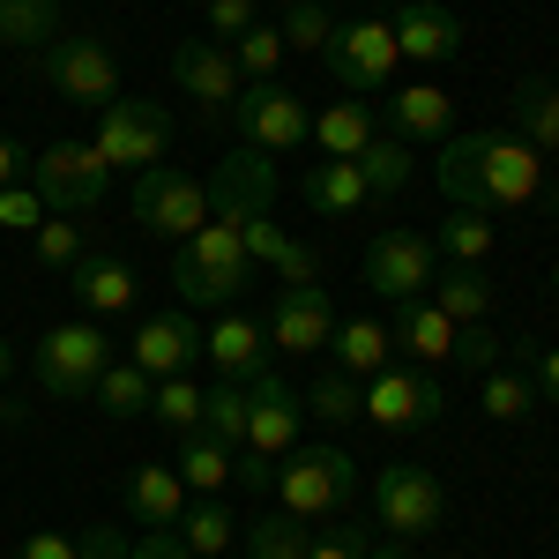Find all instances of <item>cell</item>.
<instances>
[{
    "label": "cell",
    "instance_id": "1",
    "mask_svg": "<svg viewBox=\"0 0 559 559\" xmlns=\"http://www.w3.org/2000/svg\"><path fill=\"white\" fill-rule=\"evenodd\" d=\"M545 173L552 165L515 128H471V134H448L440 142V194L455 210H477V216L559 210V187Z\"/></svg>",
    "mask_w": 559,
    "mask_h": 559
},
{
    "label": "cell",
    "instance_id": "2",
    "mask_svg": "<svg viewBox=\"0 0 559 559\" xmlns=\"http://www.w3.org/2000/svg\"><path fill=\"white\" fill-rule=\"evenodd\" d=\"M254 284V254L239 239V224H202L194 239H179L173 254V292L179 306H239V292Z\"/></svg>",
    "mask_w": 559,
    "mask_h": 559
},
{
    "label": "cell",
    "instance_id": "3",
    "mask_svg": "<svg viewBox=\"0 0 559 559\" xmlns=\"http://www.w3.org/2000/svg\"><path fill=\"white\" fill-rule=\"evenodd\" d=\"M276 500H284V515L299 522H336L358 508V455L344 448H292L284 463H276Z\"/></svg>",
    "mask_w": 559,
    "mask_h": 559
},
{
    "label": "cell",
    "instance_id": "4",
    "mask_svg": "<svg viewBox=\"0 0 559 559\" xmlns=\"http://www.w3.org/2000/svg\"><path fill=\"white\" fill-rule=\"evenodd\" d=\"M173 112L157 105V97H112V105H97V134H90V150L105 157V165H120V173H150V165H165V150H173Z\"/></svg>",
    "mask_w": 559,
    "mask_h": 559
},
{
    "label": "cell",
    "instance_id": "5",
    "mask_svg": "<svg viewBox=\"0 0 559 559\" xmlns=\"http://www.w3.org/2000/svg\"><path fill=\"white\" fill-rule=\"evenodd\" d=\"M31 60H38V75L60 90L68 105H90V112H97V105L120 97V60H112V45L90 38V31H60V38L38 45Z\"/></svg>",
    "mask_w": 559,
    "mask_h": 559
},
{
    "label": "cell",
    "instance_id": "6",
    "mask_svg": "<svg viewBox=\"0 0 559 559\" xmlns=\"http://www.w3.org/2000/svg\"><path fill=\"white\" fill-rule=\"evenodd\" d=\"M31 366H38V388H45V395L75 403V395H90V388H97V373L112 366V336H105L97 321H60V329H45V336H38Z\"/></svg>",
    "mask_w": 559,
    "mask_h": 559
},
{
    "label": "cell",
    "instance_id": "7",
    "mask_svg": "<svg viewBox=\"0 0 559 559\" xmlns=\"http://www.w3.org/2000/svg\"><path fill=\"white\" fill-rule=\"evenodd\" d=\"M321 68L336 75L344 97H373V90H388V83H395V68H403L388 15H350V23H336V38H329V52H321Z\"/></svg>",
    "mask_w": 559,
    "mask_h": 559
},
{
    "label": "cell",
    "instance_id": "8",
    "mask_svg": "<svg viewBox=\"0 0 559 559\" xmlns=\"http://www.w3.org/2000/svg\"><path fill=\"white\" fill-rule=\"evenodd\" d=\"M31 187H38V202L52 216H83L112 194V165L90 142H45L38 157H31Z\"/></svg>",
    "mask_w": 559,
    "mask_h": 559
},
{
    "label": "cell",
    "instance_id": "9",
    "mask_svg": "<svg viewBox=\"0 0 559 559\" xmlns=\"http://www.w3.org/2000/svg\"><path fill=\"white\" fill-rule=\"evenodd\" d=\"M128 216L157 239H194L210 224V187L194 173H179V165H150V173H134Z\"/></svg>",
    "mask_w": 559,
    "mask_h": 559
},
{
    "label": "cell",
    "instance_id": "10",
    "mask_svg": "<svg viewBox=\"0 0 559 559\" xmlns=\"http://www.w3.org/2000/svg\"><path fill=\"white\" fill-rule=\"evenodd\" d=\"M373 522H381L388 537H432L448 522L440 477L418 471V463H381L373 471Z\"/></svg>",
    "mask_w": 559,
    "mask_h": 559
},
{
    "label": "cell",
    "instance_id": "11",
    "mask_svg": "<svg viewBox=\"0 0 559 559\" xmlns=\"http://www.w3.org/2000/svg\"><path fill=\"white\" fill-rule=\"evenodd\" d=\"M432 276H440V247H432L426 231L388 224V231L366 239V292H381V299H426Z\"/></svg>",
    "mask_w": 559,
    "mask_h": 559
},
{
    "label": "cell",
    "instance_id": "12",
    "mask_svg": "<svg viewBox=\"0 0 559 559\" xmlns=\"http://www.w3.org/2000/svg\"><path fill=\"white\" fill-rule=\"evenodd\" d=\"M231 120H239V142H254V150H269V157L299 150L306 134H313V112H306V97H299V90H284L276 75H269V83H247V90H239Z\"/></svg>",
    "mask_w": 559,
    "mask_h": 559
},
{
    "label": "cell",
    "instance_id": "13",
    "mask_svg": "<svg viewBox=\"0 0 559 559\" xmlns=\"http://www.w3.org/2000/svg\"><path fill=\"white\" fill-rule=\"evenodd\" d=\"M448 411V388L432 381L426 366H381L366 381V418L381 432H411V426H440Z\"/></svg>",
    "mask_w": 559,
    "mask_h": 559
},
{
    "label": "cell",
    "instance_id": "14",
    "mask_svg": "<svg viewBox=\"0 0 559 559\" xmlns=\"http://www.w3.org/2000/svg\"><path fill=\"white\" fill-rule=\"evenodd\" d=\"M202 187H210V216L216 224H254V216H269V202H276V157L254 150V142H239Z\"/></svg>",
    "mask_w": 559,
    "mask_h": 559
},
{
    "label": "cell",
    "instance_id": "15",
    "mask_svg": "<svg viewBox=\"0 0 559 559\" xmlns=\"http://www.w3.org/2000/svg\"><path fill=\"white\" fill-rule=\"evenodd\" d=\"M247 388H254V403H247V440H239V448L261 455V463H284V455L299 448V418H306L299 388L284 381V373H269V366H261Z\"/></svg>",
    "mask_w": 559,
    "mask_h": 559
},
{
    "label": "cell",
    "instance_id": "16",
    "mask_svg": "<svg viewBox=\"0 0 559 559\" xmlns=\"http://www.w3.org/2000/svg\"><path fill=\"white\" fill-rule=\"evenodd\" d=\"M173 75H179V90H187L210 120H231V105H239V90H247L239 60H231V45H216V38H187L173 52Z\"/></svg>",
    "mask_w": 559,
    "mask_h": 559
},
{
    "label": "cell",
    "instance_id": "17",
    "mask_svg": "<svg viewBox=\"0 0 559 559\" xmlns=\"http://www.w3.org/2000/svg\"><path fill=\"white\" fill-rule=\"evenodd\" d=\"M336 336V306L321 284H284L276 306H269V344L292 350V358H313V350H329Z\"/></svg>",
    "mask_w": 559,
    "mask_h": 559
},
{
    "label": "cell",
    "instance_id": "18",
    "mask_svg": "<svg viewBox=\"0 0 559 559\" xmlns=\"http://www.w3.org/2000/svg\"><path fill=\"white\" fill-rule=\"evenodd\" d=\"M388 31H395V52L418 60V68H440L463 52V15L440 8V0H395L388 8Z\"/></svg>",
    "mask_w": 559,
    "mask_h": 559
},
{
    "label": "cell",
    "instance_id": "19",
    "mask_svg": "<svg viewBox=\"0 0 559 559\" xmlns=\"http://www.w3.org/2000/svg\"><path fill=\"white\" fill-rule=\"evenodd\" d=\"M128 358L150 373V381H173V373H187V366L202 358V329H194V313H187V306H173V313H150V321L134 329Z\"/></svg>",
    "mask_w": 559,
    "mask_h": 559
},
{
    "label": "cell",
    "instance_id": "20",
    "mask_svg": "<svg viewBox=\"0 0 559 559\" xmlns=\"http://www.w3.org/2000/svg\"><path fill=\"white\" fill-rule=\"evenodd\" d=\"M269 321H254V313H239V306H224V321L216 329H202V358H210L224 381H254L261 366H269Z\"/></svg>",
    "mask_w": 559,
    "mask_h": 559
},
{
    "label": "cell",
    "instance_id": "21",
    "mask_svg": "<svg viewBox=\"0 0 559 559\" xmlns=\"http://www.w3.org/2000/svg\"><path fill=\"white\" fill-rule=\"evenodd\" d=\"M68 292L83 299L90 321H105V313H128L142 284H134V269H128L120 254H83L75 269H68Z\"/></svg>",
    "mask_w": 559,
    "mask_h": 559
},
{
    "label": "cell",
    "instance_id": "22",
    "mask_svg": "<svg viewBox=\"0 0 559 559\" xmlns=\"http://www.w3.org/2000/svg\"><path fill=\"white\" fill-rule=\"evenodd\" d=\"M299 202L313 216H358L373 194H366V179H358V157H321V165L299 173Z\"/></svg>",
    "mask_w": 559,
    "mask_h": 559
},
{
    "label": "cell",
    "instance_id": "23",
    "mask_svg": "<svg viewBox=\"0 0 559 559\" xmlns=\"http://www.w3.org/2000/svg\"><path fill=\"white\" fill-rule=\"evenodd\" d=\"M388 336L395 350H411L418 366H440V358H455V321L440 313L432 299H395V321H388Z\"/></svg>",
    "mask_w": 559,
    "mask_h": 559
},
{
    "label": "cell",
    "instance_id": "24",
    "mask_svg": "<svg viewBox=\"0 0 559 559\" xmlns=\"http://www.w3.org/2000/svg\"><path fill=\"white\" fill-rule=\"evenodd\" d=\"M388 128L403 134V142H440V134L455 128V97L440 83H403L388 97Z\"/></svg>",
    "mask_w": 559,
    "mask_h": 559
},
{
    "label": "cell",
    "instance_id": "25",
    "mask_svg": "<svg viewBox=\"0 0 559 559\" xmlns=\"http://www.w3.org/2000/svg\"><path fill=\"white\" fill-rule=\"evenodd\" d=\"M239 239H247L254 269H276L284 284H321V254H313V247H299V239H292L284 224L254 216V224H239Z\"/></svg>",
    "mask_w": 559,
    "mask_h": 559
},
{
    "label": "cell",
    "instance_id": "26",
    "mask_svg": "<svg viewBox=\"0 0 559 559\" xmlns=\"http://www.w3.org/2000/svg\"><path fill=\"white\" fill-rule=\"evenodd\" d=\"M508 128L545 157V165H559V83L552 75H522L515 83V120Z\"/></svg>",
    "mask_w": 559,
    "mask_h": 559
},
{
    "label": "cell",
    "instance_id": "27",
    "mask_svg": "<svg viewBox=\"0 0 559 559\" xmlns=\"http://www.w3.org/2000/svg\"><path fill=\"white\" fill-rule=\"evenodd\" d=\"M329 350H336V373H350V381H373L381 366H395V336H388V321H336V336H329Z\"/></svg>",
    "mask_w": 559,
    "mask_h": 559
},
{
    "label": "cell",
    "instance_id": "28",
    "mask_svg": "<svg viewBox=\"0 0 559 559\" xmlns=\"http://www.w3.org/2000/svg\"><path fill=\"white\" fill-rule=\"evenodd\" d=\"M179 508H187V485H179V471H165V463H142L128 485V522H142V530H173Z\"/></svg>",
    "mask_w": 559,
    "mask_h": 559
},
{
    "label": "cell",
    "instance_id": "29",
    "mask_svg": "<svg viewBox=\"0 0 559 559\" xmlns=\"http://www.w3.org/2000/svg\"><path fill=\"white\" fill-rule=\"evenodd\" d=\"M426 299L463 329V321H485V313H492V276H485L477 261H455V269H440V276H432Z\"/></svg>",
    "mask_w": 559,
    "mask_h": 559
},
{
    "label": "cell",
    "instance_id": "30",
    "mask_svg": "<svg viewBox=\"0 0 559 559\" xmlns=\"http://www.w3.org/2000/svg\"><path fill=\"white\" fill-rule=\"evenodd\" d=\"M411 173H418V150H411L403 134H373V142L358 150V179H366V194H373V202L403 194V187H411Z\"/></svg>",
    "mask_w": 559,
    "mask_h": 559
},
{
    "label": "cell",
    "instance_id": "31",
    "mask_svg": "<svg viewBox=\"0 0 559 559\" xmlns=\"http://www.w3.org/2000/svg\"><path fill=\"white\" fill-rule=\"evenodd\" d=\"M150 395H157V381H150L134 358H112V366L97 373V388H90V403H97L105 418H120V426H128V418H150Z\"/></svg>",
    "mask_w": 559,
    "mask_h": 559
},
{
    "label": "cell",
    "instance_id": "32",
    "mask_svg": "<svg viewBox=\"0 0 559 559\" xmlns=\"http://www.w3.org/2000/svg\"><path fill=\"white\" fill-rule=\"evenodd\" d=\"M173 530H179V545H187L194 559H216V552H231V537H239V530H231V508H224L216 492H202V500H187Z\"/></svg>",
    "mask_w": 559,
    "mask_h": 559
},
{
    "label": "cell",
    "instance_id": "33",
    "mask_svg": "<svg viewBox=\"0 0 559 559\" xmlns=\"http://www.w3.org/2000/svg\"><path fill=\"white\" fill-rule=\"evenodd\" d=\"M477 411L485 418H530L537 411V373L530 366H492V373H477Z\"/></svg>",
    "mask_w": 559,
    "mask_h": 559
},
{
    "label": "cell",
    "instance_id": "34",
    "mask_svg": "<svg viewBox=\"0 0 559 559\" xmlns=\"http://www.w3.org/2000/svg\"><path fill=\"white\" fill-rule=\"evenodd\" d=\"M231 455L239 448H224V440H210V432H179V485L187 492H224L231 485Z\"/></svg>",
    "mask_w": 559,
    "mask_h": 559
},
{
    "label": "cell",
    "instance_id": "35",
    "mask_svg": "<svg viewBox=\"0 0 559 559\" xmlns=\"http://www.w3.org/2000/svg\"><path fill=\"white\" fill-rule=\"evenodd\" d=\"M373 134H381V120H373V105H358V97L329 105V112H313V142H321L329 157H358Z\"/></svg>",
    "mask_w": 559,
    "mask_h": 559
},
{
    "label": "cell",
    "instance_id": "36",
    "mask_svg": "<svg viewBox=\"0 0 559 559\" xmlns=\"http://www.w3.org/2000/svg\"><path fill=\"white\" fill-rule=\"evenodd\" d=\"M52 38H60V0H0V45L38 52Z\"/></svg>",
    "mask_w": 559,
    "mask_h": 559
},
{
    "label": "cell",
    "instance_id": "37",
    "mask_svg": "<svg viewBox=\"0 0 559 559\" xmlns=\"http://www.w3.org/2000/svg\"><path fill=\"white\" fill-rule=\"evenodd\" d=\"M432 247H440L448 261H477V269H485V254L500 247V224L477 216V210H448V224L432 231Z\"/></svg>",
    "mask_w": 559,
    "mask_h": 559
},
{
    "label": "cell",
    "instance_id": "38",
    "mask_svg": "<svg viewBox=\"0 0 559 559\" xmlns=\"http://www.w3.org/2000/svg\"><path fill=\"white\" fill-rule=\"evenodd\" d=\"M247 403H254V388H247V381L202 388V432L224 440V448H239V440H247Z\"/></svg>",
    "mask_w": 559,
    "mask_h": 559
},
{
    "label": "cell",
    "instance_id": "39",
    "mask_svg": "<svg viewBox=\"0 0 559 559\" xmlns=\"http://www.w3.org/2000/svg\"><path fill=\"white\" fill-rule=\"evenodd\" d=\"M313 530L299 515H254L247 522V559H306Z\"/></svg>",
    "mask_w": 559,
    "mask_h": 559
},
{
    "label": "cell",
    "instance_id": "40",
    "mask_svg": "<svg viewBox=\"0 0 559 559\" xmlns=\"http://www.w3.org/2000/svg\"><path fill=\"white\" fill-rule=\"evenodd\" d=\"M299 403L313 411V418H329V426H350V418H366V381H350V373H321Z\"/></svg>",
    "mask_w": 559,
    "mask_h": 559
},
{
    "label": "cell",
    "instance_id": "41",
    "mask_svg": "<svg viewBox=\"0 0 559 559\" xmlns=\"http://www.w3.org/2000/svg\"><path fill=\"white\" fill-rule=\"evenodd\" d=\"M284 52H329V38H336V15L321 8V0H284Z\"/></svg>",
    "mask_w": 559,
    "mask_h": 559
},
{
    "label": "cell",
    "instance_id": "42",
    "mask_svg": "<svg viewBox=\"0 0 559 559\" xmlns=\"http://www.w3.org/2000/svg\"><path fill=\"white\" fill-rule=\"evenodd\" d=\"M31 254H38V269H75V261L90 254V239H83V224H68V216H45L38 231H31Z\"/></svg>",
    "mask_w": 559,
    "mask_h": 559
},
{
    "label": "cell",
    "instance_id": "43",
    "mask_svg": "<svg viewBox=\"0 0 559 559\" xmlns=\"http://www.w3.org/2000/svg\"><path fill=\"white\" fill-rule=\"evenodd\" d=\"M150 418L173 432H194L202 426V388L187 381V373H173V381H157V395H150Z\"/></svg>",
    "mask_w": 559,
    "mask_h": 559
},
{
    "label": "cell",
    "instance_id": "44",
    "mask_svg": "<svg viewBox=\"0 0 559 559\" xmlns=\"http://www.w3.org/2000/svg\"><path fill=\"white\" fill-rule=\"evenodd\" d=\"M231 60H239V75H247V83H269V75H276V60H284V31H276V23H254L247 38L231 45Z\"/></svg>",
    "mask_w": 559,
    "mask_h": 559
},
{
    "label": "cell",
    "instance_id": "45",
    "mask_svg": "<svg viewBox=\"0 0 559 559\" xmlns=\"http://www.w3.org/2000/svg\"><path fill=\"white\" fill-rule=\"evenodd\" d=\"M500 358H508V336H492V321H463V329H455V366H463L471 381L492 373Z\"/></svg>",
    "mask_w": 559,
    "mask_h": 559
},
{
    "label": "cell",
    "instance_id": "46",
    "mask_svg": "<svg viewBox=\"0 0 559 559\" xmlns=\"http://www.w3.org/2000/svg\"><path fill=\"white\" fill-rule=\"evenodd\" d=\"M306 559H373V537H366V522H329L313 545H306Z\"/></svg>",
    "mask_w": 559,
    "mask_h": 559
},
{
    "label": "cell",
    "instance_id": "47",
    "mask_svg": "<svg viewBox=\"0 0 559 559\" xmlns=\"http://www.w3.org/2000/svg\"><path fill=\"white\" fill-rule=\"evenodd\" d=\"M45 202H38V187L31 179H15V187H0V231H38L45 224Z\"/></svg>",
    "mask_w": 559,
    "mask_h": 559
},
{
    "label": "cell",
    "instance_id": "48",
    "mask_svg": "<svg viewBox=\"0 0 559 559\" xmlns=\"http://www.w3.org/2000/svg\"><path fill=\"white\" fill-rule=\"evenodd\" d=\"M202 8H210V38H216V45H239V38L261 23V15H254L261 0H202Z\"/></svg>",
    "mask_w": 559,
    "mask_h": 559
},
{
    "label": "cell",
    "instance_id": "49",
    "mask_svg": "<svg viewBox=\"0 0 559 559\" xmlns=\"http://www.w3.org/2000/svg\"><path fill=\"white\" fill-rule=\"evenodd\" d=\"M128 545L134 537H120L112 522H90L83 537H75V559H128Z\"/></svg>",
    "mask_w": 559,
    "mask_h": 559
},
{
    "label": "cell",
    "instance_id": "50",
    "mask_svg": "<svg viewBox=\"0 0 559 559\" xmlns=\"http://www.w3.org/2000/svg\"><path fill=\"white\" fill-rule=\"evenodd\" d=\"M128 559H194V552L179 545V530H142L128 545Z\"/></svg>",
    "mask_w": 559,
    "mask_h": 559
},
{
    "label": "cell",
    "instance_id": "51",
    "mask_svg": "<svg viewBox=\"0 0 559 559\" xmlns=\"http://www.w3.org/2000/svg\"><path fill=\"white\" fill-rule=\"evenodd\" d=\"M15 559H75V537H68V530H31Z\"/></svg>",
    "mask_w": 559,
    "mask_h": 559
},
{
    "label": "cell",
    "instance_id": "52",
    "mask_svg": "<svg viewBox=\"0 0 559 559\" xmlns=\"http://www.w3.org/2000/svg\"><path fill=\"white\" fill-rule=\"evenodd\" d=\"M15 179H31V150L15 134H0V187H15Z\"/></svg>",
    "mask_w": 559,
    "mask_h": 559
},
{
    "label": "cell",
    "instance_id": "53",
    "mask_svg": "<svg viewBox=\"0 0 559 559\" xmlns=\"http://www.w3.org/2000/svg\"><path fill=\"white\" fill-rule=\"evenodd\" d=\"M530 373H537V395H545V403H559V344L537 350V358H530Z\"/></svg>",
    "mask_w": 559,
    "mask_h": 559
},
{
    "label": "cell",
    "instance_id": "54",
    "mask_svg": "<svg viewBox=\"0 0 559 559\" xmlns=\"http://www.w3.org/2000/svg\"><path fill=\"white\" fill-rule=\"evenodd\" d=\"M0 426H23V403H8V395H0Z\"/></svg>",
    "mask_w": 559,
    "mask_h": 559
},
{
    "label": "cell",
    "instance_id": "55",
    "mask_svg": "<svg viewBox=\"0 0 559 559\" xmlns=\"http://www.w3.org/2000/svg\"><path fill=\"white\" fill-rule=\"evenodd\" d=\"M8 373H15V350H8V336H0V381H8Z\"/></svg>",
    "mask_w": 559,
    "mask_h": 559
},
{
    "label": "cell",
    "instance_id": "56",
    "mask_svg": "<svg viewBox=\"0 0 559 559\" xmlns=\"http://www.w3.org/2000/svg\"><path fill=\"white\" fill-rule=\"evenodd\" d=\"M373 559H411V552H403V545H373Z\"/></svg>",
    "mask_w": 559,
    "mask_h": 559
},
{
    "label": "cell",
    "instance_id": "57",
    "mask_svg": "<svg viewBox=\"0 0 559 559\" xmlns=\"http://www.w3.org/2000/svg\"><path fill=\"white\" fill-rule=\"evenodd\" d=\"M552 299H559V261H552Z\"/></svg>",
    "mask_w": 559,
    "mask_h": 559
}]
</instances>
